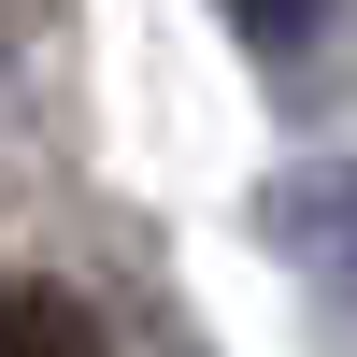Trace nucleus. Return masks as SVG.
Segmentation results:
<instances>
[{"instance_id":"7ed1b4c3","label":"nucleus","mask_w":357,"mask_h":357,"mask_svg":"<svg viewBox=\"0 0 357 357\" xmlns=\"http://www.w3.org/2000/svg\"><path fill=\"white\" fill-rule=\"evenodd\" d=\"M215 15L243 29L257 57H314V43H329V15H343V0H215Z\"/></svg>"},{"instance_id":"f03ea898","label":"nucleus","mask_w":357,"mask_h":357,"mask_svg":"<svg viewBox=\"0 0 357 357\" xmlns=\"http://www.w3.org/2000/svg\"><path fill=\"white\" fill-rule=\"evenodd\" d=\"M0 357H114V329L57 272H0Z\"/></svg>"},{"instance_id":"f257e3e1","label":"nucleus","mask_w":357,"mask_h":357,"mask_svg":"<svg viewBox=\"0 0 357 357\" xmlns=\"http://www.w3.org/2000/svg\"><path fill=\"white\" fill-rule=\"evenodd\" d=\"M257 229H272V257L314 286V301L357 314V158H301L257 186Z\"/></svg>"}]
</instances>
